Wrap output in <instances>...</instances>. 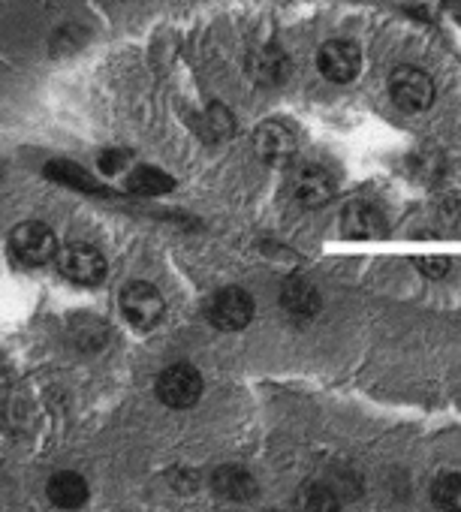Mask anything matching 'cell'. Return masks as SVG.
<instances>
[{
  "label": "cell",
  "mask_w": 461,
  "mask_h": 512,
  "mask_svg": "<svg viewBox=\"0 0 461 512\" xmlns=\"http://www.w3.org/2000/svg\"><path fill=\"white\" fill-rule=\"evenodd\" d=\"M389 97L401 112L419 115V112H428L434 106L437 88H434V79L422 67L398 64L389 73Z\"/></svg>",
  "instance_id": "cell-1"
},
{
  "label": "cell",
  "mask_w": 461,
  "mask_h": 512,
  "mask_svg": "<svg viewBox=\"0 0 461 512\" xmlns=\"http://www.w3.org/2000/svg\"><path fill=\"white\" fill-rule=\"evenodd\" d=\"M254 314H257V305H254V299H251V293L245 287H223L205 305L208 323L214 329H220V332H242V329H248Z\"/></svg>",
  "instance_id": "cell-2"
},
{
  "label": "cell",
  "mask_w": 461,
  "mask_h": 512,
  "mask_svg": "<svg viewBox=\"0 0 461 512\" xmlns=\"http://www.w3.org/2000/svg\"><path fill=\"white\" fill-rule=\"evenodd\" d=\"M10 250L22 266H46L49 260H58V238L46 223L31 220L13 229Z\"/></svg>",
  "instance_id": "cell-3"
},
{
  "label": "cell",
  "mask_w": 461,
  "mask_h": 512,
  "mask_svg": "<svg viewBox=\"0 0 461 512\" xmlns=\"http://www.w3.org/2000/svg\"><path fill=\"white\" fill-rule=\"evenodd\" d=\"M317 70L332 85H350L362 73V49L353 40H326L317 49Z\"/></svg>",
  "instance_id": "cell-4"
},
{
  "label": "cell",
  "mask_w": 461,
  "mask_h": 512,
  "mask_svg": "<svg viewBox=\"0 0 461 512\" xmlns=\"http://www.w3.org/2000/svg\"><path fill=\"white\" fill-rule=\"evenodd\" d=\"M290 196L302 208H323L338 196V178L320 163H305L290 178Z\"/></svg>",
  "instance_id": "cell-5"
},
{
  "label": "cell",
  "mask_w": 461,
  "mask_h": 512,
  "mask_svg": "<svg viewBox=\"0 0 461 512\" xmlns=\"http://www.w3.org/2000/svg\"><path fill=\"white\" fill-rule=\"evenodd\" d=\"M121 314L127 317L130 326L148 332V329H157L163 323L166 305H163V296L154 284L133 281L121 290Z\"/></svg>",
  "instance_id": "cell-6"
},
{
  "label": "cell",
  "mask_w": 461,
  "mask_h": 512,
  "mask_svg": "<svg viewBox=\"0 0 461 512\" xmlns=\"http://www.w3.org/2000/svg\"><path fill=\"white\" fill-rule=\"evenodd\" d=\"M157 398L172 410H190L202 398V374L187 362L169 365L157 377Z\"/></svg>",
  "instance_id": "cell-7"
},
{
  "label": "cell",
  "mask_w": 461,
  "mask_h": 512,
  "mask_svg": "<svg viewBox=\"0 0 461 512\" xmlns=\"http://www.w3.org/2000/svg\"><path fill=\"white\" fill-rule=\"evenodd\" d=\"M58 272L79 287H97L106 278V256L91 244H67L58 250Z\"/></svg>",
  "instance_id": "cell-8"
},
{
  "label": "cell",
  "mask_w": 461,
  "mask_h": 512,
  "mask_svg": "<svg viewBox=\"0 0 461 512\" xmlns=\"http://www.w3.org/2000/svg\"><path fill=\"white\" fill-rule=\"evenodd\" d=\"M254 148L269 166H290L299 154V133L287 121H263L254 133Z\"/></svg>",
  "instance_id": "cell-9"
},
{
  "label": "cell",
  "mask_w": 461,
  "mask_h": 512,
  "mask_svg": "<svg viewBox=\"0 0 461 512\" xmlns=\"http://www.w3.org/2000/svg\"><path fill=\"white\" fill-rule=\"evenodd\" d=\"M341 232H344V238H353V241L383 238L389 232L386 211L368 199H353L341 211Z\"/></svg>",
  "instance_id": "cell-10"
},
{
  "label": "cell",
  "mask_w": 461,
  "mask_h": 512,
  "mask_svg": "<svg viewBox=\"0 0 461 512\" xmlns=\"http://www.w3.org/2000/svg\"><path fill=\"white\" fill-rule=\"evenodd\" d=\"M248 76L263 85V88H278L290 79L293 73V61L287 55V49H281L278 43H263L248 55Z\"/></svg>",
  "instance_id": "cell-11"
},
{
  "label": "cell",
  "mask_w": 461,
  "mask_h": 512,
  "mask_svg": "<svg viewBox=\"0 0 461 512\" xmlns=\"http://www.w3.org/2000/svg\"><path fill=\"white\" fill-rule=\"evenodd\" d=\"M211 491L229 503H245V500H254L257 491H260V482L257 476L242 467V464H220L214 473H211Z\"/></svg>",
  "instance_id": "cell-12"
},
{
  "label": "cell",
  "mask_w": 461,
  "mask_h": 512,
  "mask_svg": "<svg viewBox=\"0 0 461 512\" xmlns=\"http://www.w3.org/2000/svg\"><path fill=\"white\" fill-rule=\"evenodd\" d=\"M281 308H284L293 320L308 323V320H314V317L320 314L323 296H320V290H317L308 278L293 275V278H287V281L281 284Z\"/></svg>",
  "instance_id": "cell-13"
},
{
  "label": "cell",
  "mask_w": 461,
  "mask_h": 512,
  "mask_svg": "<svg viewBox=\"0 0 461 512\" xmlns=\"http://www.w3.org/2000/svg\"><path fill=\"white\" fill-rule=\"evenodd\" d=\"M49 500L58 509H82L88 503V482L76 470H61L49 479Z\"/></svg>",
  "instance_id": "cell-14"
},
{
  "label": "cell",
  "mask_w": 461,
  "mask_h": 512,
  "mask_svg": "<svg viewBox=\"0 0 461 512\" xmlns=\"http://www.w3.org/2000/svg\"><path fill=\"white\" fill-rule=\"evenodd\" d=\"M344 500L320 479L314 482H302L296 497H293V509L296 512H341Z\"/></svg>",
  "instance_id": "cell-15"
},
{
  "label": "cell",
  "mask_w": 461,
  "mask_h": 512,
  "mask_svg": "<svg viewBox=\"0 0 461 512\" xmlns=\"http://www.w3.org/2000/svg\"><path fill=\"white\" fill-rule=\"evenodd\" d=\"M46 175L52 178V181H58V184H67V187H73V190H82V193H100V196H106V187L103 184H97L82 166H76V163H70V160H52L49 166H46Z\"/></svg>",
  "instance_id": "cell-16"
},
{
  "label": "cell",
  "mask_w": 461,
  "mask_h": 512,
  "mask_svg": "<svg viewBox=\"0 0 461 512\" xmlns=\"http://www.w3.org/2000/svg\"><path fill=\"white\" fill-rule=\"evenodd\" d=\"M127 187L130 193L136 196H163L175 187V181L163 172V169H154V166H136L127 178Z\"/></svg>",
  "instance_id": "cell-17"
},
{
  "label": "cell",
  "mask_w": 461,
  "mask_h": 512,
  "mask_svg": "<svg viewBox=\"0 0 461 512\" xmlns=\"http://www.w3.org/2000/svg\"><path fill=\"white\" fill-rule=\"evenodd\" d=\"M431 500L440 512H461V473H440L431 482Z\"/></svg>",
  "instance_id": "cell-18"
},
{
  "label": "cell",
  "mask_w": 461,
  "mask_h": 512,
  "mask_svg": "<svg viewBox=\"0 0 461 512\" xmlns=\"http://www.w3.org/2000/svg\"><path fill=\"white\" fill-rule=\"evenodd\" d=\"M323 482H326L341 500H356V497L362 494V485H365L362 476H359V470H353L350 464H335Z\"/></svg>",
  "instance_id": "cell-19"
},
{
  "label": "cell",
  "mask_w": 461,
  "mask_h": 512,
  "mask_svg": "<svg viewBox=\"0 0 461 512\" xmlns=\"http://www.w3.org/2000/svg\"><path fill=\"white\" fill-rule=\"evenodd\" d=\"M202 124H205V139H214V142H223V139H229V136L236 133L233 112H229L226 106H220V103H214V106L205 109Z\"/></svg>",
  "instance_id": "cell-20"
},
{
  "label": "cell",
  "mask_w": 461,
  "mask_h": 512,
  "mask_svg": "<svg viewBox=\"0 0 461 512\" xmlns=\"http://www.w3.org/2000/svg\"><path fill=\"white\" fill-rule=\"evenodd\" d=\"M73 338L79 341V347H100L106 341V326L97 317H79L73 326Z\"/></svg>",
  "instance_id": "cell-21"
},
{
  "label": "cell",
  "mask_w": 461,
  "mask_h": 512,
  "mask_svg": "<svg viewBox=\"0 0 461 512\" xmlns=\"http://www.w3.org/2000/svg\"><path fill=\"white\" fill-rule=\"evenodd\" d=\"M416 266H419V272H422L425 278H431V281L449 278V269H452V263L446 260V256H422V260H416Z\"/></svg>",
  "instance_id": "cell-22"
},
{
  "label": "cell",
  "mask_w": 461,
  "mask_h": 512,
  "mask_svg": "<svg viewBox=\"0 0 461 512\" xmlns=\"http://www.w3.org/2000/svg\"><path fill=\"white\" fill-rule=\"evenodd\" d=\"M124 163H127V151H106V154L100 157V169H103L106 175L121 172V169H124Z\"/></svg>",
  "instance_id": "cell-23"
}]
</instances>
